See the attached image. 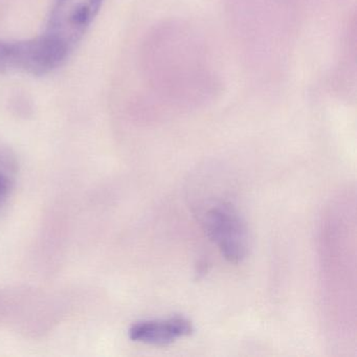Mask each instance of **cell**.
<instances>
[{"mask_svg": "<svg viewBox=\"0 0 357 357\" xmlns=\"http://www.w3.org/2000/svg\"><path fill=\"white\" fill-rule=\"evenodd\" d=\"M70 54L45 34L22 41L0 40V74L41 77L57 70Z\"/></svg>", "mask_w": 357, "mask_h": 357, "instance_id": "1", "label": "cell"}, {"mask_svg": "<svg viewBox=\"0 0 357 357\" xmlns=\"http://www.w3.org/2000/svg\"><path fill=\"white\" fill-rule=\"evenodd\" d=\"M103 1L54 0L43 34L72 54L99 13Z\"/></svg>", "mask_w": 357, "mask_h": 357, "instance_id": "2", "label": "cell"}, {"mask_svg": "<svg viewBox=\"0 0 357 357\" xmlns=\"http://www.w3.org/2000/svg\"><path fill=\"white\" fill-rule=\"evenodd\" d=\"M204 227L211 241L218 246L227 261L240 263L248 257V229L231 206L220 204L208 208L204 214Z\"/></svg>", "mask_w": 357, "mask_h": 357, "instance_id": "3", "label": "cell"}, {"mask_svg": "<svg viewBox=\"0 0 357 357\" xmlns=\"http://www.w3.org/2000/svg\"><path fill=\"white\" fill-rule=\"evenodd\" d=\"M193 324L187 317L175 315L167 319H150L135 323L129 330L133 342L153 346H168L193 333Z\"/></svg>", "mask_w": 357, "mask_h": 357, "instance_id": "4", "label": "cell"}, {"mask_svg": "<svg viewBox=\"0 0 357 357\" xmlns=\"http://www.w3.org/2000/svg\"><path fill=\"white\" fill-rule=\"evenodd\" d=\"M10 189V181L3 173H0V202L7 196Z\"/></svg>", "mask_w": 357, "mask_h": 357, "instance_id": "5", "label": "cell"}]
</instances>
